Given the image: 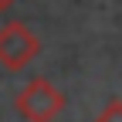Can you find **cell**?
Instances as JSON below:
<instances>
[{
  "label": "cell",
  "instance_id": "7a4b0ae2",
  "mask_svg": "<svg viewBox=\"0 0 122 122\" xmlns=\"http://www.w3.org/2000/svg\"><path fill=\"white\" fill-rule=\"evenodd\" d=\"M41 54V41L24 20H7L0 27V65L10 71L27 68Z\"/></svg>",
  "mask_w": 122,
  "mask_h": 122
},
{
  "label": "cell",
  "instance_id": "277c9868",
  "mask_svg": "<svg viewBox=\"0 0 122 122\" xmlns=\"http://www.w3.org/2000/svg\"><path fill=\"white\" fill-rule=\"evenodd\" d=\"M14 4H17V0H0V14H4V10H10Z\"/></svg>",
  "mask_w": 122,
  "mask_h": 122
},
{
  "label": "cell",
  "instance_id": "6da1fadb",
  "mask_svg": "<svg viewBox=\"0 0 122 122\" xmlns=\"http://www.w3.org/2000/svg\"><path fill=\"white\" fill-rule=\"evenodd\" d=\"M14 109L24 122H54L65 109V92L37 75L14 95Z\"/></svg>",
  "mask_w": 122,
  "mask_h": 122
},
{
  "label": "cell",
  "instance_id": "3957f363",
  "mask_svg": "<svg viewBox=\"0 0 122 122\" xmlns=\"http://www.w3.org/2000/svg\"><path fill=\"white\" fill-rule=\"evenodd\" d=\"M95 122H122V98H109L95 115Z\"/></svg>",
  "mask_w": 122,
  "mask_h": 122
}]
</instances>
